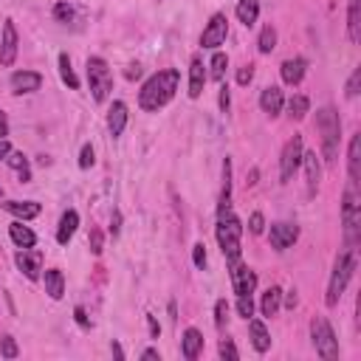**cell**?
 <instances>
[{"label": "cell", "instance_id": "1", "mask_svg": "<svg viewBox=\"0 0 361 361\" xmlns=\"http://www.w3.org/2000/svg\"><path fill=\"white\" fill-rule=\"evenodd\" d=\"M178 82H181V74L175 68H164L158 74H153L138 90V108L153 113V110H161L164 105H170L178 90Z\"/></svg>", "mask_w": 361, "mask_h": 361}, {"label": "cell", "instance_id": "2", "mask_svg": "<svg viewBox=\"0 0 361 361\" xmlns=\"http://www.w3.org/2000/svg\"><path fill=\"white\" fill-rule=\"evenodd\" d=\"M316 130L322 136V155L325 161L333 166L336 158H339V141H342V122H339V113L333 108H322L316 113Z\"/></svg>", "mask_w": 361, "mask_h": 361}, {"label": "cell", "instance_id": "3", "mask_svg": "<svg viewBox=\"0 0 361 361\" xmlns=\"http://www.w3.org/2000/svg\"><path fill=\"white\" fill-rule=\"evenodd\" d=\"M353 271H356V249L347 246L339 257H336V266H333V274H330V282H327V297H325L327 308L339 305V299L345 294V288H347Z\"/></svg>", "mask_w": 361, "mask_h": 361}, {"label": "cell", "instance_id": "4", "mask_svg": "<svg viewBox=\"0 0 361 361\" xmlns=\"http://www.w3.org/2000/svg\"><path fill=\"white\" fill-rule=\"evenodd\" d=\"M240 237H243V223L237 221L234 212L218 214V243L229 262V269L240 262Z\"/></svg>", "mask_w": 361, "mask_h": 361}, {"label": "cell", "instance_id": "5", "mask_svg": "<svg viewBox=\"0 0 361 361\" xmlns=\"http://www.w3.org/2000/svg\"><path fill=\"white\" fill-rule=\"evenodd\" d=\"M88 82H90V93L96 102H105L108 93L113 90V71L102 57H90L88 60Z\"/></svg>", "mask_w": 361, "mask_h": 361}, {"label": "cell", "instance_id": "6", "mask_svg": "<svg viewBox=\"0 0 361 361\" xmlns=\"http://www.w3.org/2000/svg\"><path fill=\"white\" fill-rule=\"evenodd\" d=\"M358 186L350 184V189L345 192V206H342V218H345V240H347V246L356 249L358 243V234H361V203H358Z\"/></svg>", "mask_w": 361, "mask_h": 361}, {"label": "cell", "instance_id": "7", "mask_svg": "<svg viewBox=\"0 0 361 361\" xmlns=\"http://www.w3.org/2000/svg\"><path fill=\"white\" fill-rule=\"evenodd\" d=\"M310 339H314V347H316V353L325 361L339 358V342H336L333 327H330V322L325 316H316L314 322H310Z\"/></svg>", "mask_w": 361, "mask_h": 361}, {"label": "cell", "instance_id": "8", "mask_svg": "<svg viewBox=\"0 0 361 361\" xmlns=\"http://www.w3.org/2000/svg\"><path fill=\"white\" fill-rule=\"evenodd\" d=\"M302 153H305L302 150V136H294L282 147V155H279V178H282V184H288L297 175L299 164H302Z\"/></svg>", "mask_w": 361, "mask_h": 361}, {"label": "cell", "instance_id": "9", "mask_svg": "<svg viewBox=\"0 0 361 361\" xmlns=\"http://www.w3.org/2000/svg\"><path fill=\"white\" fill-rule=\"evenodd\" d=\"M226 34H229V20H226V14H214V17L206 23L203 37H201V45H203V48H218V45L226 42Z\"/></svg>", "mask_w": 361, "mask_h": 361}, {"label": "cell", "instance_id": "10", "mask_svg": "<svg viewBox=\"0 0 361 361\" xmlns=\"http://www.w3.org/2000/svg\"><path fill=\"white\" fill-rule=\"evenodd\" d=\"M299 240V229L294 223H274L269 232V243L277 251H288Z\"/></svg>", "mask_w": 361, "mask_h": 361}, {"label": "cell", "instance_id": "11", "mask_svg": "<svg viewBox=\"0 0 361 361\" xmlns=\"http://www.w3.org/2000/svg\"><path fill=\"white\" fill-rule=\"evenodd\" d=\"M232 285L237 297H251L257 288V274L243 262H237V266H232Z\"/></svg>", "mask_w": 361, "mask_h": 361}, {"label": "cell", "instance_id": "12", "mask_svg": "<svg viewBox=\"0 0 361 361\" xmlns=\"http://www.w3.org/2000/svg\"><path fill=\"white\" fill-rule=\"evenodd\" d=\"M17 60V29H14V23L6 20L3 23V40H0V65L9 68L14 65Z\"/></svg>", "mask_w": 361, "mask_h": 361}, {"label": "cell", "instance_id": "13", "mask_svg": "<svg viewBox=\"0 0 361 361\" xmlns=\"http://www.w3.org/2000/svg\"><path fill=\"white\" fill-rule=\"evenodd\" d=\"M14 262H17V269L26 274L29 279H40V271H42V254L40 251L20 249L17 257H14Z\"/></svg>", "mask_w": 361, "mask_h": 361}, {"label": "cell", "instance_id": "14", "mask_svg": "<svg viewBox=\"0 0 361 361\" xmlns=\"http://www.w3.org/2000/svg\"><path fill=\"white\" fill-rule=\"evenodd\" d=\"M40 85H42V77L37 71H14L12 74V90L14 93H34V90H40Z\"/></svg>", "mask_w": 361, "mask_h": 361}, {"label": "cell", "instance_id": "15", "mask_svg": "<svg viewBox=\"0 0 361 361\" xmlns=\"http://www.w3.org/2000/svg\"><path fill=\"white\" fill-rule=\"evenodd\" d=\"M305 71H308V60L302 57H294V60H285L282 68H279V74H282V82L285 85H299L305 79Z\"/></svg>", "mask_w": 361, "mask_h": 361}, {"label": "cell", "instance_id": "16", "mask_svg": "<svg viewBox=\"0 0 361 361\" xmlns=\"http://www.w3.org/2000/svg\"><path fill=\"white\" fill-rule=\"evenodd\" d=\"M302 164H305V175H308V198H314L319 189V181H322V166L316 161V153H302Z\"/></svg>", "mask_w": 361, "mask_h": 361}, {"label": "cell", "instance_id": "17", "mask_svg": "<svg viewBox=\"0 0 361 361\" xmlns=\"http://www.w3.org/2000/svg\"><path fill=\"white\" fill-rule=\"evenodd\" d=\"M203 85H206V71H203V60L201 54L192 57V65H189V96L198 99L203 93Z\"/></svg>", "mask_w": 361, "mask_h": 361}, {"label": "cell", "instance_id": "18", "mask_svg": "<svg viewBox=\"0 0 361 361\" xmlns=\"http://www.w3.org/2000/svg\"><path fill=\"white\" fill-rule=\"evenodd\" d=\"M201 350H203V336H201V330L186 327V330H184V339H181V353H184V358H186V361H195V358L201 356Z\"/></svg>", "mask_w": 361, "mask_h": 361}, {"label": "cell", "instance_id": "19", "mask_svg": "<svg viewBox=\"0 0 361 361\" xmlns=\"http://www.w3.org/2000/svg\"><path fill=\"white\" fill-rule=\"evenodd\" d=\"M282 105H285V96H282V90H279L277 85H271V88L262 90V96H260V108H262V113H269V116L274 119V116L282 113Z\"/></svg>", "mask_w": 361, "mask_h": 361}, {"label": "cell", "instance_id": "20", "mask_svg": "<svg viewBox=\"0 0 361 361\" xmlns=\"http://www.w3.org/2000/svg\"><path fill=\"white\" fill-rule=\"evenodd\" d=\"M125 127H127V105L125 102H113L110 110H108V130L116 138V136L125 133Z\"/></svg>", "mask_w": 361, "mask_h": 361}, {"label": "cell", "instance_id": "21", "mask_svg": "<svg viewBox=\"0 0 361 361\" xmlns=\"http://www.w3.org/2000/svg\"><path fill=\"white\" fill-rule=\"evenodd\" d=\"M347 170H350V184H361V136L350 138V153H347Z\"/></svg>", "mask_w": 361, "mask_h": 361}, {"label": "cell", "instance_id": "22", "mask_svg": "<svg viewBox=\"0 0 361 361\" xmlns=\"http://www.w3.org/2000/svg\"><path fill=\"white\" fill-rule=\"evenodd\" d=\"M3 209L9 214H14V218H20V221H32V218L40 214V203L37 201H6Z\"/></svg>", "mask_w": 361, "mask_h": 361}, {"label": "cell", "instance_id": "23", "mask_svg": "<svg viewBox=\"0 0 361 361\" xmlns=\"http://www.w3.org/2000/svg\"><path fill=\"white\" fill-rule=\"evenodd\" d=\"M77 226H79V214L74 209H68L62 214V221H60V229H57V243L60 246H68L71 237H74V232H77Z\"/></svg>", "mask_w": 361, "mask_h": 361}, {"label": "cell", "instance_id": "24", "mask_svg": "<svg viewBox=\"0 0 361 361\" xmlns=\"http://www.w3.org/2000/svg\"><path fill=\"white\" fill-rule=\"evenodd\" d=\"M249 333H251V345L257 353H266L271 347V336H269V327L262 325L260 319H251L249 322Z\"/></svg>", "mask_w": 361, "mask_h": 361}, {"label": "cell", "instance_id": "25", "mask_svg": "<svg viewBox=\"0 0 361 361\" xmlns=\"http://www.w3.org/2000/svg\"><path fill=\"white\" fill-rule=\"evenodd\" d=\"M237 20L243 23V26H254L257 17H260V0H237Z\"/></svg>", "mask_w": 361, "mask_h": 361}, {"label": "cell", "instance_id": "26", "mask_svg": "<svg viewBox=\"0 0 361 361\" xmlns=\"http://www.w3.org/2000/svg\"><path fill=\"white\" fill-rule=\"evenodd\" d=\"M45 294L51 299H62L65 294V277L60 269H48L45 271Z\"/></svg>", "mask_w": 361, "mask_h": 361}, {"label": "cell", "instance_id": "27", "mask_svg": "<svg viewBox=\"0 0 361 361\" xmlns=\"http://www.w3.org/2000/svg\"><path fill=\"white\" fill-rule=\"evenodd\" d=\"M347 34H350V42H361V0H350V9H347Z\"/></svg>", "mask_w": 361, "mask_h": 361}, {"label": "cell", "instance_id": "28", "mask_svg": "<svg viewBox=\"0 0 361 361\" xmlns=\"http://www.w3.org/2000/svg\"><path fill=\"white\" fill-rule=\"evenodd\" d=\"M279 302H282V291L277 285H271L266 294H262V302H260V310H262V316H277V310H279Z\"/></svg>", "mask_w": 361, "mask_h": 361}, {"label": "cell", "instance_id": "29", "mask_svg": "<svg viewBox=\"0 0 361 361\" xmlns=\"http://www.w3.org/2000/svg\"><path fill=\"white\" fill-rule=\"evenodd\" d=\"M9 234H12V240H14V243H17L20 249H34V243H37V237H34V232H32L29 226H23L20 221L9 226Z\"/></svg>", "mask_w": 361, "mask_h": 361}, {"label": "cell", "instance_id": "30", "mask_svg": "<svg viewBox=\"0 0 361 361\" xmlns=\"http://www.w3.org/2000/svg\"><path fill=\"white\" fill-rule=\"evenodd\" d=\"M6 161H9V166H12V170H17V173H20V181H23V184H26V181H32L29 158L23 155V153H9V155H6Z\"/></svg>", "mask_w": 361, "mask_h": 361}, {"label": "cell", "instance_id": "31", "mask_svg": "<svg viewBox=\"0 0 361 361\" xmlns=\"http://www.w3.org/2000/svg\"><path fill=\"white\" fill-rule=\"evenodd\" d=\"M60 77H62V82H65L71 90L79 88V79H77V74H74V68H71V57H68V54H60Z\"/></svg>", "mask_w": 361, "mask_h": 361}, {"label": "cell", "instance_id": "32", "mask_svg": "<svg viewBox=\"0 0 361 361\" xmlns=\"http://www.w3.org/2000/svg\"><path fill=\"white\" fill-rule=\"evenodd\" d=\"M209 77L214 79V82H223V77H226V68H229V57L223 54V51H218L212 57V62H209Z\"/></svg>", "mask_w": 361, "mask_h": 361}, {"label": "cell", "instance_id": "33", "mask_svg": "<svg viewBox=\"0 0 361 361\" xmlns=\"http://www.w3.org/2000/svg\"><path fill=\"white\" fill-rule=\"evenodd\" d=\"M257 48H260V54H271L274 48H277V29H274V26H266V29L260 32Z\"/></svg>", "mask_w": 361, "mask_h": 361}, {"label": "cell", "instance_id": "34", "mask_svg": "<svg viewBox=\"0 0 361 361\" xmlns=\"http://www.w3.org/2000/svg\"><path fill=\"white\" fill-rule=\"evenodd\" d=\"M310 110V102H308V96H291V102H288V116L291 119H305Z\"/></svg>", "mask_w": 361, "mask_h": 361}, {"label": "cell", "instance_id": "35", "mask_svg": "<svg viewBox=\"0 0 361 361\" xmlns=\"http://www.w3.org/2000/svg\"><path fill=\"white\" fill-rule=\"evenodd\" d=\"M226 319H229V302L226 299H218V305H214V325L226 327Z\"/></svg>", "mask_w": 361, "mask_h": 361}, {"label": "cell", "instance_id": "36", "mask_svg": "<svg viewBox=\"0 0 361 361\" xmlns=\"http://www.w3.org/2000/svg\"><path fill=\"white\" fill-rule=\"evenodd\" d=\"M358 85H361V68H356L353 77L347 79V88H345V96H347V99H356V96H358Z\"/></svg>", "mask_w": 361, "mask_h": 361}, {"label": "cell", "instance_id": "37", "mask_svg": "<svg viewBox=\"0 0 361 361\" xmlns=\"http://www.w3.org/2000/svg\"><path fill=\"white\" fill-rule=\"evenodd\" d=\"M17 345H14V339L12 336H3V339H0V356L3 358H17Z\"/></svg>", "mask_w": 361, "mask_h": 361}, {"label": "cell", "instance_id": "38", "mask_svg": "<svg viewBox=\"0 0 361 361\" xmlns=\"http://www.w3.org/2000/svg\"><path fill=\"white\" fill-rule=\"evenodd\" d=\"M237 310L243 319H251L254 316V299L251 297H237Z\"/></svg>", "mask_w": 361, "mask_h": 361}, {"label": "cell", "instance_id": "39", "mask_svg": "<svg viewBox=\"0 0 361 361\" xmlns=\"http://www.w3.org/2000/svg\"><path fill=\"white\" fill-rule=\"evenodd\" d=\"M54 17H57L60 23H71V20H74V6L57 3V6H54Z\"/></svg>", "mask_w": 361, "mask_h": 361}, {"label": "cell", "instance_id": "40", "mask_svg": "<svg viewBox=\"0 0 361 361\" xmlns=\"http://www.w3.org/2000/svg\"><path fill=\"white\" fill-rule=\"evenodd\" d=\"M218 350H221V358H229V361H237V358H240V353H237V347H234L232 339H223Z\"/></svg>", "mask_w": 361, "mask_h": 361}, {"label": "cell", "instance_id": "41", "mask_svg": "<svg viewBox=\"0 0 361 361\" xmlns=\"http://www.w3.org/2000/svg\"><path fill=\"white\" fill-rule=\"evenodd\" d=\"M93 147H90V144H85V147H82V153H79V166H82V170H90V166H93Z\"/></svg>", "mask_w": 361, "mask_h": 361}, {"label": "cell", "instance_id": "42", "mask_svg": "<svg viewBox=\"0 0 361 361\" xmlns=\"http://www.w3.org/2000/svg\"><path fill=\"white\" fill-rule=\"evenodd\" d=\"M88 243H90V251H93V254H102V232H99V229H90Z\"/></svg>", "mask_w": 361, "mask_h": 361}, {"label": "cell", "instance_id": "43", "mask_svg": "<svg viewBox=\"0 0 361 361\" xmlns=\"http://www.w3.org/2000/svg\"><path fill=\"white\" fill-rule=\"evenodd\" d=\"M254 79V65H243L237 71V85H249Z\"/></svg>", "mask_w": 361, "mask_h": 361}, {"label": "cell", "instance_id": "44", "mask_svg": "<svg viewBox=\"0 0 361 361\" xmlns=\"http://www.w3.org/2000/svg\"><path fill=\"white\" fill-rule=\"evenodd\" d=\"M249 229H251V234H262V229H266V218H262L260 212H254L251 221H249Z\"/></svg>", "mask_w": 361, "mask_h": 361}, {"label": "cell", "instance_id": "45", "mask_svg": "<svg viewBox=\"0 0 361 361\" xmlns=\"http://www.w3.org/2000/svg\"><path fill=\"white\" fill-rule=\"evenodd\" d=\"M192 260H195L198 269H206V249H203V243H198L195 249H192Z\"/></svg>", "mask_w": 361, "mask_h": 361}, {"label": "cell", "instance_id": "46", "mask_svg": "<svg viewBox=\"0 0 361 361\" xmlns=\"http://www.w3.org/2000/svg\"><path fill=\"white\" fill-rule=\"evenodd\" d=\"M229 105H232V96H229V88H226V85H221V110L226 113V110H229Z\"/></svg>", "mask_w": 361, "mask_h": 361}, {"label": "cell", "instance_id": "47", "mask_svg": "<svg viewBox=\"0 0 361 361\" xmlns=\"http://www.w3.org/2000/svg\"><path fill=\"white\" fill-rule=\"evenodd\" d=\"M110 232H113V237L122 232V214H119V212H113V218H110Z\"/></svg>", "mask_w": 361, "mask_h": 361}, {"label": "cell", "instance_id": "48", "mask_svg": "<svg viewBox=\"0 0 361 361\" xmlns=\"http://www.w3.org/2000/svg\"><path fill=\"white\" fill-rule=\"evenodd\" d=\"M6 136H9V119L3 110H0V138H6Z\"/></svg>", "mask_w": 361, "mask_h": 361}, {"label": "cell", "instance_id": "49", "mask_svg": "<svg viewBox=\"0 0 361 361\" xmlns=\"http://www.w3.org/2000/svg\"><path fill=\"white\" fill-rule=\"evenodd\" d=\"M74 316H77V322H79L82 327H90V322H88V316H85V310H82V308L74 310Z\"/></svg>", "mask_w": 361, "mask_h": 361}, {"label": "cell", "instance_id": "50", "mask_svg": "<svg viewBox=\"0 0 361 361\" xmlns=\"http://www.w3.org/2000/svg\"><path fill=\"white\" fill-rule=\"evenodd\" d=\"M9 153H12V144L6 138H0V158H6Z\"/></svg>", "mask_w": 361, "mask_h": 361}, {"label": "cell", "instance_id": "51", "mask_svg": "<svg viewBox=\"0 0 361 361\" xmlns=\"http://www.w3.org/2000/svg\"><path fill=\"white\" fill-rule=\"evenodd\" d=\"M141 358H147V361H155V358H158V361H161V353L150 347V350H144V353H141Z\"/></svg>", "mask_w": 361, "mask_h": 361}, {"label": "cell", "instance_id": "52", "mask_svg": "<svg viewBox=\"0 0 361 361\" xmlns=\"http://www.w3.org/2000/svg\"><path fill=\"white\" fill-rule=\"evenodd\" d=\"M297 302H299V299H297V291H291V294L285 297V308H291V310H294V308H297Z\"/></svg>", "mask_w": 361, "mask_h": 361}, {"label": "cell", "instance_id": "53", "mask_svg": "<svg viewBox=\"0 0 361 361\" xmlns=\"http://www.w3.org/2000/svg\"><path fill=\"white\" fill-rule=\"evenodd\" d=\"M138 77H141V68L138 65H130L127 68V79H138Z\"/></svg>", "mask_w": 361, "mask_h": 361}, {"label": "cell", "instance_id": "54", "mask_svg": "<svg viewBox=\"0 0 361 361\" xmlns=\"http://www.w3.org/2000/svg\"><path fill=\"white\" fill-rule=\"evenodd\" d=\"M147 322H150V333H153V336H158V333H161V327H158V322H155L153 316H147Z\"/></svg>", "mask_w": 361, "mask_h": 361}, {"label": "cell", "instance_id": "55", "mask_svg": "<svg viewBox=\"0 0 361 361\" xmlns=\"http://www.w3.org/2000/svg\"><path fill=\"white\" fill-rule=\"evenodd\" d=\"M110 350H113V356H116V358H125V350H122V347H119L116 342H113V347H110Z\"/></svg>", "mask_w": 361, "mask_h": 361}, {"label": "cell", "instance_id": "56", "mask_svg": "<svg viewBox=\"0 0 361 361\" xmlns=\"http://www.w3.org/2000/svg\"><path fill=\"white\" fill-rule=\"evenodd\" d=\"M0 195H3V186H0Z\"/></svg>", "mask_w": 361, "mask_h": 361}]
</instances>
